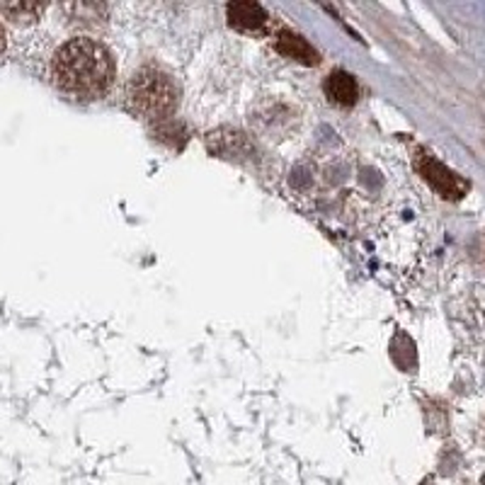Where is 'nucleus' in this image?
I'll return each mask as SVG.
<instances>
[{
  "label": "nucleus",
  "mask_w": 485,
  "mask_h": 485,
  "mask_svg": "<svg viewBox=\"0 0 485 485\" xmlns=\"http://www.w3.org/2000/svg\"><path fill=\"white\" fill-rule=\"evenodd\" d=\"M415 167H418L420 175L432 184V190L442 194L444 200L456 201L469 192V183L461 180L454 170H449V167L439 163V160H437L435 156H430V153L420 151L418 158H415Z\"/></svg>",
  "instance_id": "3"
},
{
  "label": "nucleus",
  "mask_w": 485,
  "mask_h": 485,
  "mask_svg": "<svg viewBox=\"0 0 485 485\" xmlns=\"http://www.w3.org/2000/svg\"><path fill=\"white\" fill-rule=\"evenodd\" d=\"M207 146L211 153H217L221 158H234V156H245L251 153V141L234 129H218L207 136Z\"/></svg>",
  "instance_id": "5"
},
{
  "label": "nucleus",
  "mask_w": 485,
  "mask_h": 485,
  "mask_svg": "<svg viewBox=\"0 0 485 485\" xmlns=\"http://www.w3.org/2000/svg\"><path fill=\"white\" fill-rule=\"evenodd\" d=\"M481 483H483V485H485V476H483V481H481Z\"/></svg>",
  "instance_id": "10"
},
{
  "label": "nucleus",
  "mask_w": 485,
  "mask_h": 485,
  "mask_svg": "<svg viewBox=\"0 0 485 485\" xmlns=\"http://www.w3.org/2000/svg\"><path fill=\"white\" fill-rule=\"evenodd\" d=\"M277 51L285 54L286 59L299 61V64H306V66H316L319 64V51L313 49L303 37H299L296 32H285L277 37Z\"/></svg>",
  "instance_id": "7"
},
{
  "label": "nucleus",
  "mask_w": 485,
  "mask_h": 485,
  "mask_svg": "<svg viewBox=\"0 0 485 485\" xmlns=\"http://www.w3.org/2000/svg\"><path fill=\"white\" fill-rule=\"evenodd\" d=\"M126 100L132 112L143 119H170L177 107V85L166 71L146 66L136 71L126 85Z\"/></svg>",
  "instance_id": "2"
},
{
  "label": "nucleus",
  "mask_w": 485,
  "mask_h": 485,
  "mask_svg": "<svg viewBox=\"0 0 485 485\" xmlns=\"http://www.w3.org/2000/svg\"><path fill=\"white\" fill-rule=\"evenodd\" d=\"M112 51L90 37L71 39L54 54L51 78L61 92L76 100H98L115 83Z\"/></svg>",
  "instance_id": "1"
},
{
  "label": "nucleus",
  "mask_w": 485,
  "mask_h": 485,
  "mask_svg": "<svg viewBox=\"0 0 485 485\" xmlns=\"http://www.w3.org/2000/svg\"><path fill=\"white\" fill-rule=\"evenodd\" d=\"M44 10L47 8L37 3H0V13L15 25H32L42 17Z\"/></svg>",
  "instance_id": "8"
},
{
  "label": "nucleus",
  "mask_w": 485,
  "mask_h": 485,
  "mask_svg": "<svg viewBox=\"0 0 485 485\" xmlns=\"http://www.w3.org/2000/svg\"><path fill=\"white\" fill-rule=\"evenodd\" d=\"M228 25L238 30V32H260L268 25V10L251 3V0H235L226 8Z\"/></svg>",
  "instance_id": "4"
},
{
  "label": "nucleus",
  "mask_w": 485,
  "mask_h": 485,
  "mask_svg": "<svg viewBox=\"0 0 485 485\" xmlns=\"http://www.w3.org/2000/svg\"><path fill=\"white\" fill-rule=\"evenodd\" d=\"M326 95L328 100L337 105V107H352L354 102L360 100V85L350 73L333 71L326 81Z\"/></svg>",
  "instance_id": "6"
},
{
  "label": "nucleus",
  "mask_w": 485,
  "mask_h": 485,
  "mask_svg": "<svg viewBox=\"0 0 485 485\" xmlns=\"http://www.w3.org/2000/svg\"><path fill=\"white\" fill-rule=\"evenodd\" d=\"M5 51V30H3V25H0V54Z\"/></svg>",
  "instance_id": "9"
}]
</instances>
